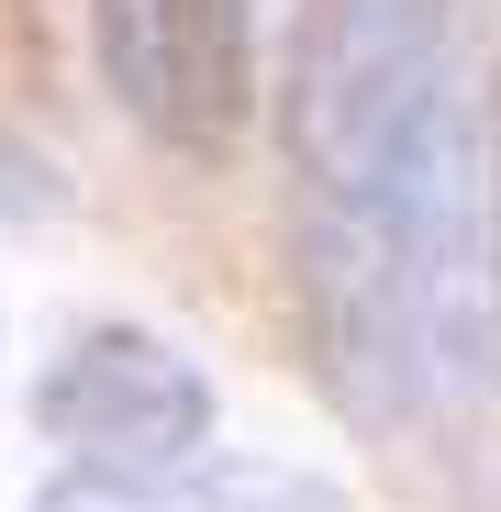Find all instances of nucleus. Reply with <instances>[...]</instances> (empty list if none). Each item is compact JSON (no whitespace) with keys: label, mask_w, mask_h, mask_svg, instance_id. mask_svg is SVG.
Returning a JSON list of instances; mask_svg holds the SVG:
<instances>
[{"label":"nucleus","mask_w":501,"mask_h":512,"mask_svg":"<svg viewBox=\"0 0 501 512\" xmlns=\"http://www.w3.org/2000/svg\"><path fill=\"white\" fill-rule=\"evenodd\" d=\"M279 156L346 423L501 501V0H301Z\"/></svg>","instance_id":"nucleus-1"},{"label":"nucleus","mask_w":501,"mask_h":512,"mask_svg":"<svg viewBox=\"0 0 501 512\" xmlns=\"http://www.w3.org/2000/svg\"><path fill=\"white\" fill-rule=\"evenodd\" d=\"M112 101L179 156H212L245 112V0H90Z\"/></svg>","instance_id":"nucleus-3"},{"label":"nucleus","mask_w":501,"mask_h":512,"mask_svg":"<svg viewBox=\"0 0 501 512\" xmlns=\"http://www.w3.org/2000/svg\"><path fill=\"white\" fill-rule=\"evenodd\" d=\"M23 512H167V490H134V479H101V468H56Z\"/></svg>","instance_id":"nucleus-4"},{"label":"nucleus","mask_w":501,"mask_h":512,"mask_svg":"<svg viewBox=\"0 0 501 512\" xmlns=\"http://www.w3.org/2000/svg\"><path fill=\"white\" fill-rule=\"evenodd\" d=\"M34 423L67 446V468H101L134 490H167L212 457V379L145 323H90L34 390Z\"/></svg>","instance_id":"nucleus-2"}]
</instances>
